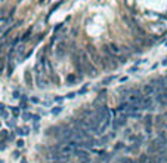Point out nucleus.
Returning <instances> with one entry per match:
<instances>
[{
    "instance_id": "1",
    "label": "nucleus",
    "mask_w": 167,
    "mask_h": 163,
    "mask_svg": "<svg viewBox=\"0 0 167 163\" xmlns=\"http://www.w3.org/2000/svg\"><path fill=\"white\" fill-rule=\"evenodd\" d=\"M39 163H167V71L101 88L37 133Z\"/></svg>"
}]
</instances>
